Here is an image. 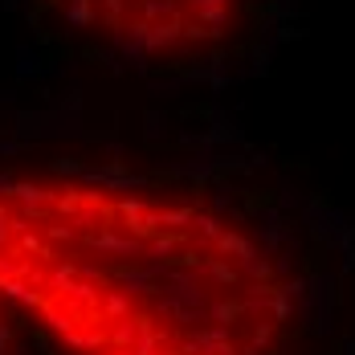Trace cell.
<instances>
[{
  "label": "cell",
  "instance_id": "cell-1",
  "mask_svg": "<svg viewBox=\"0 0 355 355\" xmlns=\"http://www.w3.org/2000/svg\"><path fill=\"white\" fill-rule=\"evenodd\" d=\"M0 311L58 355H286L302 282L209 192L0 172Z\"/></svg>",
  "mask_w": 355,
  "mask_h": 355
},
{
  "label": "cell",
  "instance_id": "cell-2",
  "mask_svg": "<svg viewBox=\"0 0 355 355\" xmlns=\"http://www.w3.org/2000/svg\"><path fill=\"white\" fill-rule=\"evenodd\" d=\"M62 29L135 62H205L249 25L253 0H37Z\"/></svg>",
  "mask_w": 355,
  "mask_h": 355
},
{
  "label": "cell",
  "instance_id": "cell-3",
  "mask_svg": "<svg viewBox=\"0 0 355 355\" xmlns=\"http://www.w3.org/2000/svg\"><path fill=\"white\" fill-rule=\"evenodd\" d=\"M0 355H17V322L0 311Z\"/></svg>",
  "mask_w": 355,
  "mask_h": 355
}]
</instances>
